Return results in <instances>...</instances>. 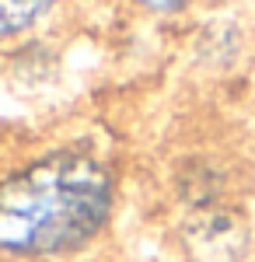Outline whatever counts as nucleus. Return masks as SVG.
Returning <instances> with one entry per match:
<instances>
[{
  "label": "nucleus",
  "mask_w": 255,
  "mask_h": 262,
  "mask_svg": "<svg viewBox=\"0 0 255 262\" xmlns=\"http://www.w3.org/2000/svg\"><path fill=\"white\" fill-rule=\"evenodd\" d=\"M182 238L193 262H241L252 248V227L235 210L214 206V210H196Z\"/></svg>",
  "instance_id": "nucleus-2"
},
{
  "label": "nucleus",
  "mask_w": 255,
  "mask_h": 262,
  "mask_svg": "<svg viewBox=\"0 0 255 262\" xmlns=\"http://www.w3.org/2000/svg\"><path fill=\"white\" fill-rule=\"evenodd\" d=\"M143 7H151V11H161V14H168V11H182L185 4H193V0H140Z\"/></svg>",
  "instance_id": "nucleus-4"
},
{
  "label": "nucleus",
  "mask_w": 255,
  "mask_h": 262,
  "mask_svg": "<svg viewBox=\"0 0 255 262\" xmlns=\"http://www.w3.org/2000/svg\"><path fill=\"white\" fill-rule=\"evenodd\" d=\"M53 0H0V39L21 35L49 11Z\"/></svg>",
  "instance_id": "nucleus-3"
},
{
  "label": "nucleus",
  "mask_w": 255,
  "mask_h": 262,
  "mask_svg": "<svg viewBox=\"0 0 255 262\" xmlns=\"http://www.w3.org/2000/svg\"><path fill=\"white\" fill-rule=\"evenodd\" d=\"M116 200L112 171L84 150H53L0 182V252L63 255L98 234Z\"/></svg>",
  "instance_id": "nucleus-1"
}]
</instances>
